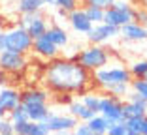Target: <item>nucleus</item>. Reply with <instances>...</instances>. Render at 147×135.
<instances>
[{
    "label": "nucleus",
    "mask_w": 147,
    "mask_h": 135,
    "mask_svg": "<svg viewBox=\"0 0 147 135\" xmlns=\"http://www.w3.org/2000/svg\"><path fill=\"white\" fill-rule=\"evenodd\" d=\"M111 57L113 53H109L106 47H102V43H89L87 47H83L81 51L76 53V60L91 73L98 68H102V66H106Z\"/></svg>",
    "instance_id": "3"
},
{
    "label": "nucleus",
    "mask_w": 147,
    "mask_h": 135,
    "mask_svg": "<svg viewBox=\"0 0 147 135\" xmlns=\"http://www.w3.org/2000/svg\"><path fill=\"white\" fill-rule=\"evenodd\" d=\"M72 131L76 135H92V131H91V128H89V124H87V122H78V126L74 128Z\"/></svg>",
    "instance_id": "34"
},
{
    "label": "nucleus",
    "mask_w": 147,
    "mask_h": 135,
    "mask_svg": "<svg viewBox=\"0 0 147 135\" xmlns=\"http://www.w3.org/2000/svg\"><path fill=\"white\" fill-rule=\"evenodd\" d=\"M79 2H81L83 6H96V8L106 9V8H109L115 0H79Z\"/></svg>",
    "instance_id": "32"
},
{
    "label": "nucleus",
    "mask_w": 147,
    "mask_h": 135,
    "mask_svg": "<svg viewBox=\"0 0 147 135\" xmlns=\"http://www.w3.org/2000/svg\"><path fill=\"white\" fill-rule=\"evenodd\" d=\"M25 109H26V114H28V120H34V122L45 120V116L51 113L47 103H28L25 105Z\"/></svg>",
    "instance_id": "19"
},
{
    "label": "nucleus",
    "mask_w": 147,
    "mask_h": 135,
    "mask_svg": "<svg viewBox=\"0 0 147 135\" xmlns=\"http://www.w3.org/2000/svg\"><path fill=\"white\" fill-rule=\"evenodd\" d=\"M6 114H8V111H6L4 107H2V105H0V116H6Z\"/></svg>",
    "instance_id": "40"
},
{
    "label": "nucleus",
    "mask_w": 147,
    "mask_h": 135,
    "mask_svg": "<svg viewBox=\"0 0 147 135\" xmlns=\"http://www.w3.org/2000/svg\"><path fill=\"white\" fill-rule=\"evenodd\" d=\"M57 15H59V17H62V19H68V11H64L62 8H57Z\"/></svg>",
    "instance_id": "36"
},
{
    "label": "nucleus",
    "mask_w": 147,
    "mask_h": 135,
    "mask_svg": "<svg viewBox=\"0 0 147 135\" xmlns=\"http://www.w3.org/2000/svg\"><path fill=\"white\" fill-rule=\"evenodd\" d=\"M49 94L47 90H40V88H28V90L21 92V103L28 105V103H47Z\"/></svg>",
    "instance_id": "18"
},
{
    "label": "nucleus",
    "mask_w": 147,
    "mask_h": 135,
    "mask_svg": "<svg viewBox=\"0 0 147 135\" xmlns=\"http://www.w3.org/2000/svg\"><path fill=\"white\" fill-rule=\"evenodd\" d=\"M2 49H6V45H4V32H0V51Z\"/></svg>",
    "instance_id": "39"
},
{
    "label": "nucleus",
    "mask_w": 147,
    "mask_h": 135,
    "mask_svg": "<svg viewBox=\"0 0 147 135\" xmlns=\"http://www.w3.org/2000/svg\"><path fill=\"white\" fill-rule=\"evenodd\" d=\"M87 124H89V128H91L92 135H104L106 131H108V126H109L108 118L102 116L100 113H96L94 116H91L89 120H87Z\"/></svg>",
    "instance_id": "20"
},
{
    "label": "nucleus",
    "mask_w": 147,
    "mask_h": 135,
    "mask_svg": "<svg viewBox=\"0 0 147 135\" xmlns=\"http://www.w3.org/2000/svg\"><path fill=\"white\" fill-rule=\"evenodd\" d=\"M132 21L140 23V25H143V26L147 25V9L143 8V6H138V8H134V15H132Z\"/></svg>",
    "instance_id": "29"
},
{
    "label": "nucleus",
    "mask_w": 147,
    "mask_h": 135,
    "mask_svg": "<svg viewBox=\"0 0 147 135\" xmlns=\"http://www.w3.org/2000/svg\"><path fill=\"white\" fill-rule=\"evenodd\" d=\"M13 133V124L8 116H0V135H11Z\"/></svg>",
    "instance_id": "31"
},
{
    "label": "nucleus",
    "mask_w": 147,
    "mask_h": 135,
    "mask_svg": "<svg viewBox=\"0 0 147 135\" xmlns=\"http://www.w3.org/2000/svg\"><path fill=\"white\" fill-rule=\"evenodd\" d=\"M98 113L102 114V116L108 118L109 124L125 120V118H123V98L111 96V94H108V96H102V98H100Z\"/></svg>",
    "instance_id": "6"
},
{
    "label": "nucleus",
    "mask_w": 147,
    "mask_h": 135,
    "mask_svg": "<svg viewBox=\"0 0 147 135\" xmlns=\"http://www.w3.org/2000/svg\"><path fill=\"white\" fill-rule=\"evenodd\" d=\"M13 133L17 135H47L49 130L45 122H34V120H25V122L13 124Z\"/></svg>",
    "instance_id": "14"
},
{
    "label": "nucleus",
    "mask_w": 147,
    "mask_h": 135,
    "mask_svg": "<svg viewBox=\"0 0 147 135\" xmlns=\"http://www.w3.org/2000/svg\"><path fill=\"white\" fill-rule=\"evenodd\" d=\"M145 30H147V25H145Z\"/></svg>",
    "instance_id": "42"
},
{
    "label": "nucleus",
    "mask_w": 147,
    "mask_h": 135,
    "mask_svg": "<svg viewBox=\"0 0 147 135\" xmlns=\"http://www.w3.org/2000/svg\"><path fill=\"white\" fill-rule=\"evenodd\" d=\"M45 2L43 0H19L17 9L19 13H34V11H42Z\"/></svg>",
    "instance_id": "22"
},
{
    "label": "nucleus",
    "mask_w": 147,
    "mask_h": 135,
    "mask_svg": "<svg viewBox=\"0 0 147 135\" xmlns=\"http://www.w3.org/2000/svg\"><path fill=\"white\" fill-rule=\"evenodd\" d=\"M138 4H140V6H143V8L147 9V0H138Z\"/></svg>",
    "instance_id": "41"
},
{
    "label": "nucleus",
    "mask_w": 147,
    "mask_h": 135,
    "mask_svg": "<svg viewBox=\"0 0 147 135\" xmlns=\"http://www.w3.org/2000/svg\"><path fill=\"white\" fill-rule=\"evenodd\" d=\"M130 90H134L136 94L147 100V77H140V79H130Z\"/></svg>",
    "instance_id": "27"
},
{
    "label": "nucleus",
    "mask_w": 147,
    "mask_h": 135,
    "mask_svg": "<svg viewBox=\"0 0 147 135\" xmlns=\"http://www.w3.org/2000/svg\"><path fill=\"white\" fill-rule=\"evenodd\" d=\"M32 51H34L38 57L45 58V60H51V58L59 57V47L47 38V34H42V36L32 39Z\"/></svg>",
    "instance_id": "12"
},
{
    "label": "nucleus",
    "mask_w": 147,
    "mask_h": 135,
    "mask_svg": "<svg viewBox=\"0 0 147 135\" xmlns=\"http://www.w3.org/2000/svg\"><path fill=\"white\" fill-rule=\"evenodd\" d=\"M106 133H109V135H126V128H125V122H113V124H109L108 126V131Z\"/></svg>",
    "instance_id": "30"
},
{
    "label": "nucleus",
    "mask_w": 147,
    "mask_h": 135,
    "mask_svg": "<svg viewBox=\"0 0 147 135\" xmlns=\"http://www.w3.org/2000/svg\"><path fill=\"white\" fill-rule=\"evenodd\" d=\"M19 103H21V92H17L15 88H9V86H2V90H0V105L6 111H11Z\"/></svg>",
    "instance_id": "15"
},
{
    "label": "nucleus",
    "mask_w": 147,
    "mask_h": 135,
    "mask_svg": "<svg viewBox=\"0 0 147 135\" xmlns=\"http://www.w3.org/2000/svg\"><path fill=\"white\" fill-rule=\"evenodd\" d=\"M145 55H147V49H145Z\"/></svg>",
    "instance_id": "43"
},
{
    "label": "nucleus",
    "mask_w": 147,
    "mask_h": 135,
    "mask_svg": "<svg viewBox=\"0 0 147 135\" xmlns=\"http://www.w3.org/2000/svg\"><path fill=\"white\" fill-rule=\"evenodd\" d=\"M45 34H47V38L51 39V41H53V43H55L59 49L66 47V45H68V41H70L68 32H66L61 25H51V26H47Z\"/></svg>",
    "instance_id": "17"
},
{
    "label": "nucleus",
    "mask_w": 147,
    "mask_h": 135,
    "mask_svg": "<svg viewBox=\"0 0 147 135\" xmlns=\"http://www.w3.org/2000/svg\"><path fill=\"white\" fill-rule=\"evenodd\" d=\"M134 6H130L128 0H115L109 8L104 9V23L113 26H123L125 23L132 21Z\"/></svg>",
    "instance_id": "4"
},
{
    "label": "nucleus",
    "mask_w": 147,
    "mask_h": 135,
    "mask_svg": "<svg viewBox=\"0 0 147 135\" xmlns=\"http://www.w3.org/2000/svg\"><path fill=\"white\" fill-rule=\"evenodd\" d=\"M125 128H126V135H142V122L143 116H130L125 118Z\"/></svg>",
    "instance_id": "24"
},
{
    "label": "nucleus",
    "mask_w": 147,
    "mask_h": 135,
    "mask_svg": "<svg viewBox=\"0 0 147 135\" xmlns=\"http://www.w3.org/2000/svg\"><path fill=\"white\" fill-rule=\"evenodd\" d=\"M83 9H85L87 17H89V21H91L92 25L104 23V9L102 8H96V6H83Z\"/></svg>",
    "instance_id": "26"
},
{
    "label": "nucleus",
    "mask_w": 147,
    "mask_h": 135,
    "mask_svg": "<svg viewBox=\"0 0 147 135\" xmlns=\"http://www.w3.org/2000/svg\"><path fill=\"white\" fill-rule=\"evenodd\" d=\"M79 100L83 101V103L89 107V109H92L94 113H98V107H100V94L98 92H91V90H87V92H83V94H79Z\"/></svg>",
    "instance_id": "23"
},
{
    "label": "nucleus",
    "mask_w": 147,
    "mask_h": 135,
    "mask_svg": "<svg viewBox=\"0 0 147 135\" xmlns=\"http://www.w3.org/2000/svg\"><path fill=\"white\" fill-rule=\"evenodd\" d=\"M43 84L53 94H83L92 88V73L78 60L51 58L43 71Z\"/></svg>",
    "instance_id": "1"
},
{
    "label": "nucleus",
    "mask_w": 147,
    "mask_h": 135,
    "mask_svg": "<svg viewBox=\"0 0 147 135\" xmlns=\"http://www.w3.org/2000/svg\"><path fill=\"white\" fill-rule=\"evenodd\" d=\"M4 45L9 51L26 55L28 51H32V38L23 26H15L11 30L4 32Z\"/></svg>",
    "instance_id": "5"
},
{
    "label": "nucleus",
    "mask_w": 147,
    "mask_h": 135,
    "mask_svg": "<svg viewBox=\"0 0 147 135\" xmlns=\"http://www.w3.org/2000/svg\"><path fill=\"white\" fill-rule=\"evenodd\" d=\"M6 116L11 120V124H17V122H25V120H28V114H26V109L25 105L19 103L17 107H13L11 111H8V114Z\"/></svg>",
    "instance_id": "25"
},
{
    "label": "nucleus",
    "mask_w": 147,
    "mask_h": 135,
    "mask_svg": "<svg viewBox=\"0 0 147 135\" xmlns=\"http://www.w3.org/2000/svg\"><path fill=\"white\" fill-rule=\"evenodd\" d=\"M45 126H47L49 133H68V131H72L74 128L78 126V118L72 116V114H55V113H49L47 116H45Z\"/></svg>",
    "instance_id": "8"
},
{
    "label": "nucleus",
    "mask_w": 147,
    "mask_h": 135,
    "mask_svg": "<svg viewBox=\"0 0 147 135\" xmlns=\"http://www.w3.org/2000/svg\"><path fill=\"white\" fill-rule=\"evenodd\" d=\"M79 6V0H57V8H62L64 11H72Z\"/></svg>",
    "instance_id": "33"
},
{
    "label": "nucleus",
    "mask_w": 147,
    "mask_h": 135,
    "mask_svg": "<svg viewBox=\"0 0 147 135\" xmlns=\"http://www.w3.org/2000/svg\"><path fill=\"white\" fill-rule=\"evenodd\" d=\"M68 21H70V25H72L74 32H78V34H87L92 26V23L89 21V17H87V13H85L83 8L72 9V11L68 13Z\"/></svg>",
    "instance_id": "13"
},
{
    "label": "nucleus",
    "mask_w": 147,
    "mask_h": 135,
    "mask_svg": "<svg viewBox=\"0 0 147 135\" xmlns=\"http://www.w3.org/2000/svg\"><path fill=\"white\" fill-rule=\"evenodd\" d=\"M68 111H70V114H72V116L78 118L79 122H87L91 116H94V114H96L94 111L89 109V107H87L81 100H72L68 103Z\"/></svg>",
    "instance_id": "16"
},
{
    "label": "nucleus",
    "mask_w": 147,
    "mask_h": 135,
    "mask_svg": "<svg viewBox=\"0 0 147 135\" xmlns=\"http://www.w3.org/2000/svg\"><path fill=\"white\" fill-rule=\"evenodd\" d=\"M26 68V57L21 53L2 49L0 51V70L8 71V73H19Z\"/></svg>",
    "instance_id": "9"
},
{
    "label": "nucleus",
    "mask_w": 147,
    "mask_h": 135,
    "mask_svg": "<svg viewBox=\"0 0 147 135\" xmlns=\"http://www.w3.org/2000/svg\"><path fill=\"white\" fill-rule=\"evenodd\" d=\"M128 73L132 79H140V77H147V57L145 58H136L132 60L128 66Z\"/></svg>",
    "instance_id": "21"
},
{
    "label": "nucleus",
    "mask_w": 147,
    "mask_h": 135,
    "mask_svg": "<svg viewBox=\"0 0 147 135\" xmlns=\"http://www.w3.org/2000/svg\"><path fill=\"white\" fill-rule=\"evenodd\" d=\"M113 57L109 58V62L106 66L92 71V86H98L102 90H106L108 86L117 84V83H130L132 77L128 73V68L121 62L119 57H117V62H113Z\"/></svg>",
    "instance_id": "2"
},
{
    "label": "nucleus",
    "mask_w": 147,
    "mask_h": 135,
    "mask_svg": "<svg viewBox=\"0 0 147 135\" xmlns=\"http://www.w3.org/2000/svg\"><path fill=\"white\" fill-rule=\"evenodd\" d=\"M85 36L89 39V43H104L108 39L119 36V26L108 25V23H96V25L91 26V30Z\"/></svg>",
    "instance_id": "10"
},
{
    "label": "nucleus",
    "mask_w": 147,
    "mask_h": 135,
    "mask_svg": "<svg viewBox=\"0 0 147 135\" xmlns=\"http://www.w3.org/2000/svg\"><path fill=\"white\" fill-rule=\"evenodd\" d=\"M45 2V6H49V8H57V0H43Z\"/></svg>",
    "instance_id": "38"
},
{
    "label": "nucleus",
    "mask_w": 147,
    "mask_h": 135,
    "mask_svg": "<svg viewBox=\"0 0 147 135\" xmlns=\"http://www.w3.org/2000/svg\"><path fill=\"white\" fill-rule=\"evenodd\" d=\"M142 135H147V114L143 116V122H142Z\"/></svg>",
    "instance_id": "37"
},
{
    "label": "nucleus",
    "mask_w": 147,
    "mask_h": 135,
    "mask_svg": "<svg viewBox=\"0 0 147 135\" xmlns=\"http://www.w3.org/2000/svg\"><path fill=\"white\" fill-rule=\"evenodd\" d=\"M19 26H23L28 36L32 39L38 38V36L45 34L47 30V19L42 15V11H34V13H21V19H19Z\"/></svg>",
    "instance_id": "7"
},
{
    "label": "nucleus",
    "mask_w": 147,
    "mask_h": 135,
    "mask_svg": "<svg viewBox=\"0 0 147 135\" xmlns=\"http://www.w3.org/2000/svg\"><path fill=\"white\" fill-rule=\"evenodd\" d=\"M119 36L125 41H134V43H142L147 39V30L145 26L140 25L136 21H128L123 26H119Z\"/></svg>",
    "instance_id": "11"
},
{
    "label": "nucleus",
    "mask_w": 147,
    "mask_h": 135,
    "mask_svg": "<svg viewBox=\"0 0 147 135\" xmlns=\"http://www.w3.org/2000/svg\"><path fill=\"white\" fill-rule=\"evenodd\" d=\"M104 92H106V94H111V96L123 98V96H126V94L130 92V83H117V84H111V86H108Z\"/></svg>",
    "instance_id": "28"
},
{
    "label": "nucleus",
    "mask_w": 147,
    "mask_h": 135,
    "mask_svg": "<svg viewBox=\"0 0 147 135\" xmlns=\"http://www.w3.org/2000/svg\"><path fill=\"white\" fill-rule=\"evenodd\" d=\"M6 83H8V71L0 70V86H4Z\"/></svg>",
    "instance_id": "35"
}]
</instances>
